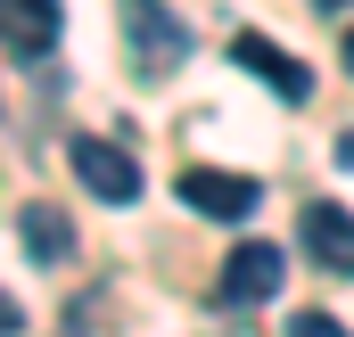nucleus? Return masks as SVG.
Returning a JSON list of instances; mask_svg holds the SVG:
<instances>
[{
    "mask_svg": "<svg viewBox=\"0 0 354 337\" xmlns=\"http://www.w3.org/2000/svg\"><path fill=\"white\" fill-rule=\"evenodd\" d=\"M124 50H132V75L140 83H174L181 58H189V25L165 0H124Z\"/></svg>",
    "mask_w": 354,
    "mask_h": 337,
    "instance_id": "1",
    "label": "nucleus"
},
{
    "mask_svg": "<svg viewBox=\"0 0 354 337\" xmlns=\"http://www.w3.org/2000/svg\"><path fill=\"white\" fill-rule=\"evenodd\" d=\"M174 189H181V206L206 214V222H248L264 206V181L256 173H231V165H181Z\"/></svg>",
    "mask_w": 354,
    "mask_h": 337,
    "instance_id": "2",
    "label": "nucleus"
},
{
    "mask_svg": "<svg viewBox=\"0 0 354 337\" xmlns=\"http://www.w3.org/2000/svg\"><path fill=\"white\" fill-rule=\"evenodd\" d=\"M66 157H75V181H83L99 206H132V198H140V157H132V148H115V140L83 132Z\"/></svg>",
    "mask_w": 354,
    "mask_h": 337,
    "instance_id": "3",
    "label": "nucleus"
},
{
    "mask_svg": "<svg viewBox=\"0 0 354 337\" xmlns=\"http://www.w3.org/2000/svg\"><path fill=\"white\" fill-rule=\"evenodd\" d=\"M280 271H288V255L272 247V239H239V247L223 255L214 296H223V305H272V296H280Z\"/></svg>",
    "mask_w": 354,
    "mask_h": 337,
    "instance_id": "4",
    "label": "nucleus"
},
{
    "mask_svg": "<svg viewBox=\"0 0 354 337\" xmlns=\"http://www.w3.org/2000/svg\"><path fill=\"white\" fill-rule=\"evenodd\" d=\"M297 239H305V255H313L322 271H338V280H354V214H346V206L313 198V206L297 214Z\"/></svg>",
    "mask_w": 354,
    "mask_h": 337,
    "instance_id": "5",
    "label": "nucleus"
},
{
    "mask_svg": "<svg viewBox=\"0 0 354 337\" xmlns=\"http://www.w3.org/2000/svg\"><path fill=\"white\" fill-rule=\"evenodd\" d=\"M231 58H239L256 83H272L288 107H305V99H313V75H305V66H297L280 41H264V33H231Z\"/></svg>",
    "mask_w": 354,
    "mask_h": 337,
    "instance_id": "6",
    "label": "nucleus"
},
{
    "mask_svg": "<svg viewBox=\"0 0 354 337\" xmlns=\"http://www.w3.org/2000/svg\"><path fill=\"white\" fill-rule=\"evenodd\" d=\"M58 25H66V0H0V41L17 58H50Z\"/></svg>",
    "mask_w": 354,
    "mask_h": 337,
    "instance_id": "7",
    "label": "nucleus"
},
{
    "mask_svg": "<svg viewBox=\"0 0 354 337\" xmlns=\"http://www.w3.org/2000/svg\"><path fill=\"white\" fill-rule=\"evenodd\" d=\"M17 239H25V255H33L41 271H58V263L75 255V222H66V214H58L50 198H33V206L17 214Z\"/></svg>",
    "mask_w": 354,
    "mask_h": 337,
    "instance_id": "8",
    "label": "nucleus"
},
{
    "mask_svg": "<svg viewBox=\"0 0 354 337\" xmlns=\"http://www.w3.org/2000/svg\"><path fill=\"white\" fill-rule=\"evenodd\" d=\"M288 337H346V321H338V313H297Z\"/></svg>",
    "mask_w": 354,
    "mask_h": 337,
    "instance_id": "9",
    "label": "nucleus"
},
{
    "mask_svg": "<svg viewBox=\"0 0 354 337\" xmlns=\"http://www.w3.org/2000/svg\"><path fill=\"white\" fill-rule=\"evenodd\" d=\"M0 337H25V305H17L8 288H0Z\"/></svg>",
    "mask_w": 354,
    "mask_h": 337,
    "instance_id": "10",
    "label": "nucleus"
},
{
    "mask_svg": "<svg viewBox=\"0 0 354 337\" xmlns=\"http://www.w3.org/2000/svg\"><path fill=\"white\" fill-rule=\"evenodd\" d=\"M338 66H346V75H354V25H346V41H338Z\"/></svg>",
    "mask_w": 354,
    "mask_h": 337,
    "instance_id": "11",
    "label": "nucleus"
},
{
    "mask_svg": "<svg viewBox=\"0 0 354 337\" xmlns=\"http://www.w3.org/2000/svg\"><path fill=\"white\" fill-rule=\"evenodd\" d=\"M338 165H346V173H354V132H346V140H338Z\"/></svg>",
    "mask_w": 354,
    "mask_h": 337,
    "instance_id": "12",
    "label": "nucleus"
},
{
    "mask_svg": "<svg viewBox=\"0 0 354 337\" xmlns=\"http://www.w3.org/2000/svg\"><path fill=\"white\" fill-rule=\"evenodd\" d=\"M322 8H346V0H322Z\"/></svg>",
    "mask_w": 354,
    "mask_h": 337,
    "instance_id": "13",
    "label": "nucleus"
}]
</instances>
